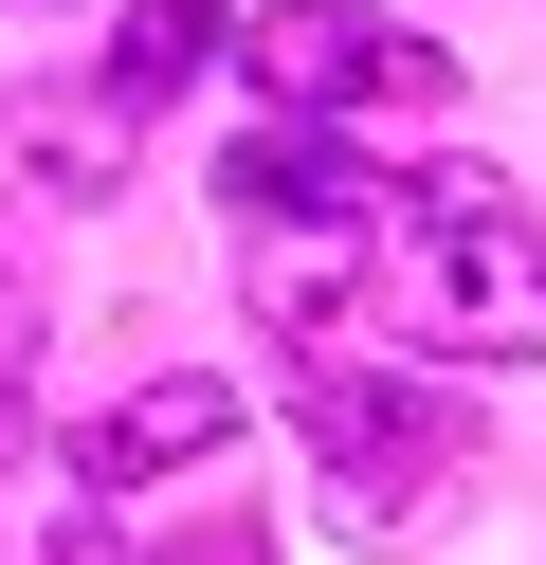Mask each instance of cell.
I'll return each mask as SVG.
<instances>
[{
	"label": "cell",
	"instance_id": "obj_9",
	"mask_svg": "<svg viewBox=\"0 0 546 565\" xmlns=\"http://www.w3.org/2000/svg\"><path fill=\"white\" fill-rule=\"evenodd\" d=\"M19 402H36V292L0 274V419H19Z\"/></svg>",
	"mask_w": 546,
	"mask_h": 565
},
{
	"label": "cell",
	"instance_id": "obj_5",
	"mask_svg": "<svg viewBox=\"0 0 546 565\" xmlns=\"http://www.w3.org/2000/svg\"><path fill=\"white\" fill-rule=\"evenodd\" d=\"M218 201H237V237H274V220H364V201H400V183L346 128H255V147H218Z\"/></svg>",
	"mask_w": 546,
	"mask_h": 565
},
{
	"label": "cell",
	"instance_id": "obj_7",
	"mask_svg": "<svg viewBox=\"0 0 546 565\" xmlns=\"http://www.w3.org/2000/svg\"><path fill=\"white\" fill-rule=\"evenodd\" d=\"M218 55H237V19H218V0H128V19H109V92H128V110L201 92Z\"/></svg>",
	"mask_w": 546,
	"mask_h": 565
},
{
	"label": "cell",
	"instance_id": "obj_8",
	"mask_svg": "<svg viewBox=\"0 0 546 565\" xmlns=\"http://www.w3.org/2000/svg\"><path fill=\"white\" fill-rule=\"evenodd\" d=\"M146 565H274V529H255V511H201L182 547H146Z\"/></svg>",
	"mask_w": 546,
	"mask_h": 565
},
{
	"label": "cell",
	"instance_id": "obj_3",
	"mask_svg": "<svg viewBox=\"0 0 546 565\" xmlns=\"http://www.w3.org/2000/svg\"><path fill=\"white\" fill-rule=\"evenodd\" d=\"M237 74L274 92V128H346V110H456V55L419 19H364V0H274L237 19Z\"/></svg>",
	"mask_w": 546,
	"mask_h": 565
},
{
	"label": "cell",
	"instance_id": "obj_10",
	"mask_svg": "<svg viewBox=\"0 0 546 565\" xmlns=\"http://www.w3.org/2000/svg\"><path fill=\"white\" fill-rule=\"evenodd\" d=\"M36 565H128V547H109V492H73V511L36 529Z\"/></svg>",
	"mask_w": 546,
	"mask_h": 565
},
{
	"label": "cell",
	"instance_id": "obj_4",
	"mask_svg": "<svg viewBox=\"0 0 546 565\" xmlns=\"http://www.w3.org/2000/svg\"><path fill=\"white\" fill-rule=\"evenodd\" d=\"M201 456H237V383L164 365V383H128V402L73 438V492H146V475H201Z\"/></svg>",
	"mask_w": 546,
	"mask_h": 565
},
{
	"label": "cell",
	"instance_id": "obj_6",
	"mask_svg": "<svg viewBox=\"0 0 546 565\" xmlns=\"http://www.w3.org/2000/svg\"><path fill=\"white\" fill-rule=\"evenodd\" d=\"M128 128H146V110H128L109 74H92V92H0V164H19L36 201H109V183H128Z\"/></svg>",
	"mask_w": 546,
	"mask_h": 565
},
{
	"label": "cell",
	"instance_id": "obj_2",
	"mask_svg": "<svg viewBox=\"0 0 546 565\" xmlns=\"http://www.w3.org/2000/svg\"><path fill=\"white\" fill-rule=\"evenodd\" d=\"M310 475H328L346 529H419L473 475V402L456 383H400V365H328L310 383Z\"/></svg>",
	"mask_w": 546,
	"mask_h": 565
},
{
	"label": "cell",
	"instance_id": "obj_1",
	"mask_svg": "<svg viewBox=\"0 0 546 565\" xmlns=\"http://www.w3.org/2000/svg\"><path fill=\"white\" fill-rule=\"evenodd\" d=\"M383 329L456 347V365H528L546 347V201L510 164H419L383 220Z\"/></svg>",
	"mask_w": 546,
	"mask_h": 565
}]
</instances>
